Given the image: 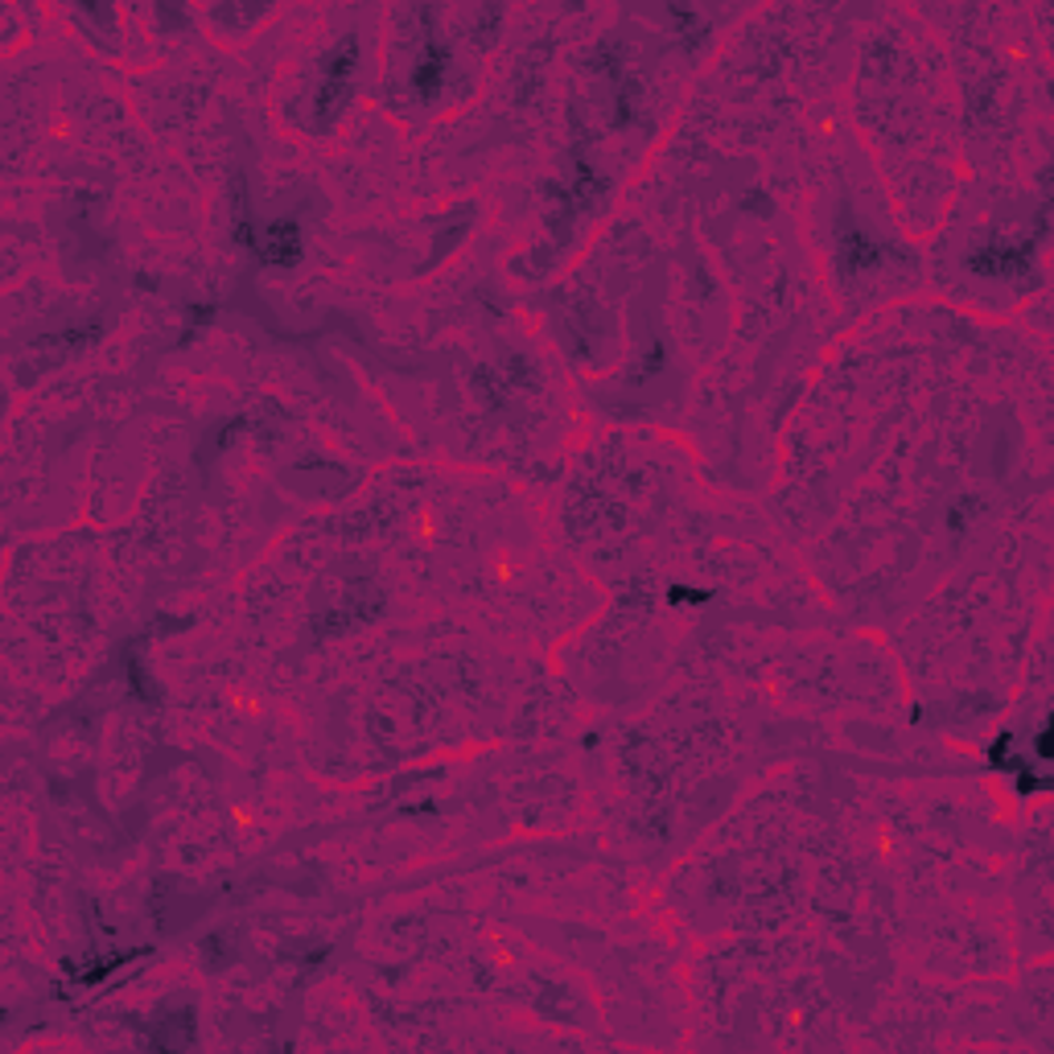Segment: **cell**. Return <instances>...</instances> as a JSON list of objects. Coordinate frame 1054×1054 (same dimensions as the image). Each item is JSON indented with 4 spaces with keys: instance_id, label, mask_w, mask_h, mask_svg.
<instances>
[{
    "instance_id": "1",
    "label": "cell",
    "mask_w": 1054,
    "mask_h": 1054,
    "mask_svg": "<svg viewBox=\"0 0 1054 1054\" xmlns=\"http://www.w3.org/2000/svg\"><path fill=\"white\" fill-rule=\"evenodd\" d=\"M351 79H355V38H346L334 55L326 58V79L317 91V128H329L338 120L346 96H351Z\"/></svg>"
},
{
    "instance_id": "2",
    "label": "cell",
    "mask_w": 1054,
    "mask_h": 1054,
    "mask_svg": "<svg viewBox=\"0 0 1054 1054\" xmlns=\"http://www.w3.org/2000/svg\"><path fill=\"white\" fill-rule=\"evenodd\" d=\"M256 252H260L264 264H276V268L297 264L302 260V227L297 223H268L256 239Z\"/></svg>"
},
{
    "instance_id": "3",
    "label": "cell",
    "mask_w": 1054,
    "mask_h": 1054,
    "mask_svg": "<svg viewBox=\"0 0 1054 1054\" xmlns=\"http://www.w3.org/2000/svg\"><path fill=\"white\" fill-rule=\"evenodd\" d=\"M445 67H450V55L441 46H429L416 70H412V87L421 99H437L441 96V82H445Z\"/></svg>"
},
{
    "instance_id": "4",
    "label": "cell",
    "mask_w": 1054,
    "mask_h": 1054,
    "mask_svg": "<svg viewBox=\"0 0 1054 1054\" xmlns=\"http://www.w3.org/2000/svg\"><path fill=\"white\" fill-rule=\"evenodd\" d=\"M712 593L709 589H697V585H671L668 589V602L671 605H705Z\"/></svg>"
}]
</instances>
